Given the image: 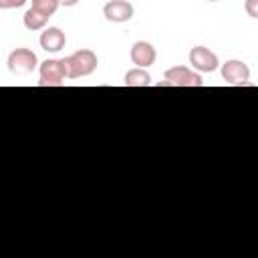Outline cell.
Returning <instances> with one entry per match:
<instances>
[{"mask_svg": "<svg viewBox=\"0 0 258 258\" xmlns=\"http://www.w3.org/2000/svg\"><path fill=\"white\" fill-rule=\"evenodd\" d=\"M64 62H67L69 79H81V77H89L95 73L99 58L91 48H79L73 54H69Z\"/></svg>", "mask_w": 258, "mask_h": 258, "instance_id": "cell-1", "label": "cell"}, {"mask_svg": "<svg viewBox=\"0 0 258 258\" xmlns=\"http://www.w3.org/2000/svg\"><path fill=\"white\" fill-rule=\"evenodd\" d=\"M48 18H50V16H46V14H42L40 10H36V8L30 6V8L24 12L22 22H24V26H26L28 30H42V28L46 26Z\"/></svg>", "mask_w": 258, "mask_h": 258, "instance_id": "cell-11", "label": "cell"}, {"mask_svg": "<svg viewBox=\"0 0 258 258\" xmlns=\"http://www.w3.org/2000/svg\"><path fill=\"white\" fill-rule=\"evenodd\" d=\"M30 2H32V8L40 10V12L46 14V16H52V14L58 10V6H60L58 0H30Z\"/></svg>", "mask_w": 258, "mask_h": 258, "instance_id": "cell-12", "label": "cell"}, {"mask_svg": "<svg viewBox=\"0 0 258 258\" xmlns=\"http://www.w3.org/2000/svg\"><path fill=\"white\" fill-rule=\"evenodd\" d=\"M38 73H40V79H38L40 87H60V85H64V79H69L64 58H46V60H42Z\"/></svg>", "mask_w": 258, "mask_h": 258, "instance_id": "cell-2", "label": "cell"}, {"mask_svg": "<svg viewBox=\"0 0 258 258\" xmlns=\"http://www.w3.org/2000/svg\"><path fill=\"white\" fill-rule=\"evenodd\" d=\"M62 6H77L79 4V0H58Z\"/></svg>", "mask_w": 258, "mask_h": 258, "instance_id": "cell-15", "label": "cell"}, {"mask_svg": "<svg viewBox=\"0 0 258 258\" xmlns=\"http://www.w3.org/2000/svg\"><path fill=\"white\" fill-rule=\"evenodd\" d=\"M26 0H0V8L2 10H10V8H20L24 6Z\"/></svg>", "mask_w": 258, "mask_h": 258, "instance_id": "cell-14", "label": "cell"}, {"mask_svg": "<svg viewBox=\"0 0 258 258\" xmlns=\"http://www.w3.org/2000/svg\"><path fill=\"white\" fill-rule=\"evenodd\" d=\"M129 56H131V62H133V64H137V67H141V69H147V67H151V64L155 62L157 50H155V46H153L151 42H147V40H137V42H133Z\"/></svg>", "mask_w": 258, "mask_h": 258, "instance_id": "cell-8", "label": "cell"}, {"mask_svg": "<svg viewBox=\"0 0 258 258\" xmlns=\"http://www.w3.org/2000/svg\"><path fill=\"white\" fill-rule=\"evenodd\" d=\"M6 64H8V71L12 75H28V73H32L36 69L38 58L30 48L20 46V48H16V50H12L8 54V62Z\"/></svg>", "mask_w": 258, "mask_h": 258, "instance_id": "cell-4", "label": "cell"}, {"mask_svg": "<svg viewBox=\"0 0 258 258\" xmlns=\"http://www.w3.org/2000/svg\"><path fill=\"white\" fill-rule=\"evenodd\" d=\"M244 10L248 16L258 18V0H244Z\"/></svg>", "mask_w": 258, "mask_h": 258, "instance_id": "cell-13", "label": "cell"}, {"mask_svg": "<svg viewBox=\"0 0 258 258\" xmlns=\"http://www.w3.org/2000/svg\"><path fill=\"white\" fill-rule=\"evenodd\" d=\"M187 58H189V64L194 67V71H198V73H214L220 67L218 54L206 46H194L189 50Z\"/></svg>", "mask_w": 258, "mask_h": 258, "instance_id": "cell-5", "label": "cell"}, {"mask_svg": "<svg viewBox=\"0 0 258 258\" xmlns=\"http://www.w3.org/2000/svg\"><path fill=\"white\" fill-rule=\"evenodd\" d=\"M38 42H40V46H42L46 52H58V50L64 48L67 36H64V32H62L58 26H48V28L42 30Z\"/></svg>", "mask_w": 258, "mask_h": 258, "instance_id": "cell-9", "label": "cell"}, {"mask_svg": "<svg viewBox=\"0 0 258 258\" xmlns=\"http://www.w3.org/2000/svg\"><path fill=\"white\" fill-rule=\"evenodd\" d=\"M163 77L165 81L159 83V87L161 85H169V87H202L204 85L200 73L187 67H171L163 73Z\"/></svg>", "mask_w": 258, "mask_h": 258, "instance_id": "cell-3", "label": "cell"}, {"mask_svg": "<svg viewBox=\"0 0 258 258\" xmlns=\"http://www.w3.org/2000/svg\"><path fill=\"white\" fill-rule=\"evenodd\" d=\"M123 83H125V87H149L151 85V75L147 73V69L135 67V69L125 73Z\"/></svg>", "mask_w": 258, "mask_h": 258, "instance_id": "cell-10", "label": "cell"}, {"mask_svg": "<svg viewBox=\"0 0 258 258\" xmlns=\"http://www.w3.org/2000/svg\"><path fill=\"white\" fill-rule=\"evenodd\" d=\"M135 14V8L131 2L127 0H109L105 6H103V16L109 20V22H127L131 20Z\"/></svg>", "mask_w": 258, "mask_h": 258, "instance_id": "cell-7", "label": "cell"}, {"mask_svg": "<svg viewBox=\"0 0 258 258\" xmlns=\"http://www.w3.org/2000/svg\"><path fill=\"white\" fill-rule=\"evenodd\" d=\"M208 2H220V0H208Z\"/></svg>", "mask_w": 258, "mask_h": 258, "instance_id": "cell-16", "label": "cell"}, {"mask_svg": "<svg viewBox=\"0 0 258 258\" xmlns=\"http://www.w3.org/2000/svg\"><path fill=\"white\" fill-rule=\"evenodd\" d=\"M220 73H222V79L228 85H246L250 81V67L244 60H238V58L226 60L222 64Z\"/></svg>", "mask_w": 258, "mask_h": 258, "instance_id": "cell-6", "label": "cell"}]
</instances>
